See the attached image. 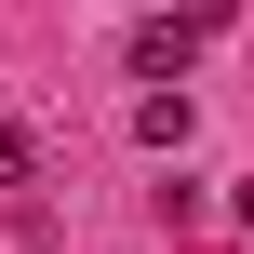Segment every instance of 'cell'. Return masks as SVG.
Segmentation results:
<instances>
[{
    "label": "cell",
    "instance_id": "cell-1",
    "mask_svg": "<svg viewBox=\"0 0 254 254\" xmlns=\"http://www.w3.org/2000/svg\"><path fill=\"white\" fill-rule=\"evenodd\" d=\"M188 67H201V27H188V13H147V27H134V80H147V94H188Z\"/></svg>",
    "mask_w": 254,
    "mask_h": 254
},
{
    "label": "cell",
    "instance_id": "cell-2",
    "mask_svg": "<svg viewBox=\"0 0 254 254\" xmlns=\"http://www.w3.org/2000/svg\"><path fill=\"white\" fill-rule=\"evenodd\" d=\"M134 134H147V147L174 161V147H188V94H134Z\"/></svg>",
    "mask_w": 254,
    "mask_h": 254
},
{
    "label": "cell",
    "instance_id": "cell-3",
    "mask_svg": "<svg viewBox=\"0 0 254 254\" xmlns=\"http://www.w3.org/2000/svg\"><path fill=\"white\" fill-rule=\"evenodd\" d=\"M27 174H40V134H27L13 107H0V188H27Z\"/></svg>",
    "mask_w": 254,
    "mask_h": 254
},
{
    "label": "cell",
    "instance_id": "cell-4",
    "mask_svg": "<svg viewBox=\"0 0 254 254\" xmlns=\"http://www.w3.org/2000/svg\"><path fill=\"white\" fill-rule=\"evenodd\" d=\"M228 13H241V0H188V27H228Z\"/></svg>",
    "mask_w": 254,
    "mask_h": 254
},
{
    "label": "cell",
    "instance_id": "cell-5",
    "mask_svg": "<svg viewBox=\"0 0 254 254\" xmlns=\"http://www.w3.org/2000/svg\"><path fill=\"white\" fill-rule=\"evenodd\" d=\"M27 254H54V241H27Z\"/></svg>",
    "mask_w": 254,
    "mask_h": 254
}]
</instances>
